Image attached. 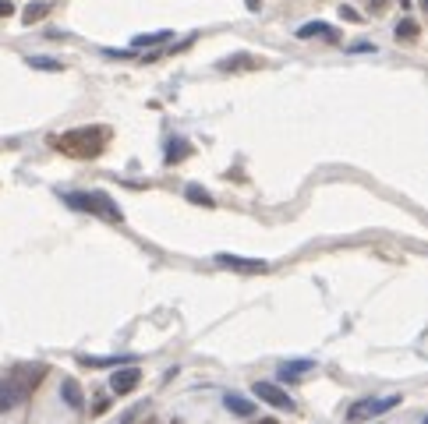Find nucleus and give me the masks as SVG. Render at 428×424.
<instances>
[{
  "label": "nucleus",
  "mask_w": 428,
  "mask_h": 424,
  "mask_svg": "<svg viewBox=\"0 0 428 424\" xmlns=\"http://www.w3.org/2000/svg\"><path fill=\"white\" fill-rule=\"evenodd\" d=\"M244 4H248L251 11H258V0H244Z\"/></svg>",
  "instance_id": "nucleus-23"
},
{
  "label": "nucleus",
  "mask_w": 428,
  "mask_h": 424,
  "mask_svg": "<svg viewBox=\"0 0 428 424\" xmlns=\"http://www.w3.org/2000/svg\"><path fill=\"white\" fill-rule=\"evenodd\" d=\"M25 64L36 68V71H64V64H61L57 57H29Z\"/></svg>",
  "instance_id": "nucleus-14"
},
{
  "label": "nucleus",
  "mask_w": 428,
  "mask_h": 424,
  "mask_svg": "<svg viewBox=\"0 0 428 424\" xmlns=\"http://www.w3.org/2000/svg\"><path fill=\"white\" fill-rule=\"evenodd\" d=\"M103 57H114V61H131V57H135V50H114V46H106V50H103Z\"/></svg>",
  "instance_id": "nucleus-18"
},
{
  "label": "nucleus",
  "mask_w": 428,
  "mask_h": 424,
  "mask_svg": "<svg viewBox=\"0 0 428 424\" xmlns=\"http://www.w3.org/2000/svg\"><path fill=\"white\" fill-rule=\"evenodd\" d=\"M376 50H379V46H371V43H364V39L347 46V53H357V57H361V53H376Z\"/></svg>",
  "instance_id": "nucleus-19"
},
{
  "label": "nucleus",
  "mask_w": 428,
  "mask_h": 424,
  "mask_svg": "<svg viewBox=\"0 0 428 424\" xmlns=\"http://www.w3.org/2000/svg\"><path fill=\"white\" fill-rule=\"evenodd\" d=\"M340 18H344V22H361V15H357L354 8H347V4L340 8Z\"/></svg>",
  "instance_id": "nucleus-21"
},
{
  "label": "nucleus",
  "mask_w": 428,
  "mask_h": 424,
  "mask_svg": "<svg viewBox=\"0 0 428 424\" xmlns=\"http://www.w3.org/2000/svg\"><path fill=\"white\" fill-rule=\"evenodd\" d=\"M106 410H110V400H106V396H96V403H92V414L99 417V414H106Z\"/></svg>",
  "instance_id": "nucleus-20"
},
{
  "label": "nucleus",
  "mask_w": 428,
  "mask_h": 424,
  "mask_svg": "<svg viewBox=\"0 0 428 424\" xmlns=\"http://www.w3.org/2000/svg\"><path fill=\"white\" fill-rule=\"evenodd\" d=\"M414 36H418V25H414V22H411V18H407V22H400V25H397V39H414Z\"/></svg>",
  "instance_id": "nucleus-17"
},
{
  "label": "nucleus",
  "mask_w": 428,
  "mask_h": 424,
  "mask_svg": "<svg viewBox=\"0 0 428 424\" xmlns=\"http://www.w3.org/2000/svg\"><path fill=\"white\" fill-rule=\"evenodd\" d=\"M61 400L71 407V410H82L85 407V396H82V386L75 382V379H64L61 382Z\"/></svg>",
  "instance_id": "nucleus-10"
},
{
  "label": "nucleus",
  "mask_w": 428,
  "mask_h": 424,
  "mask_svg": "<svg viewBox=\"0 0 428 424\" xmlns=\"http://www.w3.org/2000/svg\"><path fill=\"white\" fill-rule=\"evenodd\" d=\"M397 403H400V396H397V393H393V396H368V400H357V403H350V410H347V421H368V417H383V414H390Z\"/></svg>",
  "instance_id": "nucleus-4"
},
{
  "label": "nucleus",
  "mask_w": 428,
  "mask_h": 424,
  "mask_svg": "<svg viewBox=\"0 0 428 424\" xmlns=\"http://www.w3.org/2000/svg\"><path fill=\"white\" fill-rule=\"evenodd\" d=\"M421 424H428V417H425V421H421Z\"/></svg>",
  "instance_id": "nucleus-26"
},
{
  "label": "nucleus",
  "mask_w": 428,
  "mask_h": 424,
  "mask_svg": "<svg viewBox=\"0 0 428 424\" xmlns=\"http://www.w3.org/2000/svg\"><path fill=\"white\" fill-rule=\"evenodd\" d=\"M184 198H188V202H195V205H202V209H212V195H209V191H202L198 184H188V188H184Z\"/></svg>",
  "instance_id": "nucleus-13"
},
{
  "label": "nucleus",
  "mask_w": 428,
  "mask_h": 424,
  "mask_svg": "<svg viewBox=\"0 0 428 424\" xmlns=\"http://www.w3.org/2000/svg\"><path fill=\"white\" fill-rule=\"evenodd\" d=\"M25 400V389L15 379H0V414H11Z\"/></svg>",
  "instance_id": "nucleus-7"
},
{
  "label": "nucleus",
  "mask_w": 428,
  "mask_h": 424,
  "mask_svg": "<svg viewBox=\"0 0 428 424\" xmlns=\"http://www.w3.org/2000/svg\"><path fill=\"white\" fill-rule=\"evenodd\" d=\"M138 386H142L138 364H124V368H117L114 375H110V393H114V396H128V393H135Z\"/></svg>",
  "instance_id": "nucleus-6"
},
{
  "label": "nucleus",
  "mask_w": 428,
  "mask_h": 424,
  "mask_svg": "<svg viewBox=\"0 0 428 424\" xmlns=\"http://www.w3.org/2000/svg\"><path fill=\"white\" fill-rule=\"evenodd\" d=\"M251 393H255V400H258V403L273 407V410H283V414H294V410H297L294 396H290L283 386H276V382H255V386H251Z\"/></svg>",
  "instance_id": "nucleus-3"
},
{
  "label": "nucleus",
  "mask_w": 428,
  "mask_h": 424,
  "mask_svg": "<svg viewBox=\"0 0 428 424\" xmlns=\"http://www.w3.org/2000/svg\"><path fill=\"white\" fill-rule=\"evenodd\" d=\"M223 407H227L230 414H237V417H255V403H251L248 396L227 393V396H223Z\"/></svg>",
  "instance_id": "nucleus-11"
},
{
  "label": "nucleus",
  "mask_w": 428,
  "mask_h": 424,
  "mask_svg": "<svg viewBox=\"0 0 428 424\" xmlns=\"http://www.w3.org/2000/svg\"><path fill=\"white\" fill-rule=\"evenodd\" d=\"M181 156H188V142H181V138H170V142H167V163L174 167Z\"/></svg>",
  "instance_id": "nucleus-15"
},
{
  "label": "nucleus",
  "mask_w": 428,
  "mask_h": 424,
  "mask_svg": "<svg viewBox=\"0 0 428 424\" xmlns=\"http://www.w3.org/2000/svg\"><path fill=\"white\" fill-rule=\"evenodd\" d=\"M421 8H425V11H428V0H421Z\"/></svg>",
  "instance_id": "nucleus-24"
},
{
  "label": "nucleus",
  "mask_w": 428,
  "mask_h": 424,
  "mask_svg": "<svg viewBox=\"0 0 428 424\" xmlns=\"http://www.w3.org/2000/svg\"><path fill=\"white\" fill-rule=\"evenodd\" d=\"M46 15H50V4H43V0H32V4L22 11V22H25V25H36V22H43Z\"/></svg>",
  "instance_id": "nucleus-12"
},
{
  "label": "nucleus",
  "mask_w": 428,
  "mask_h": 424,
  "mask_svg": "<svg viewBox=\"0 0 428 424\" xmlns=\"http://www.w3.org/2000/svg\"><path fill=\"white\" fill-rule=\"evenodd\" d=\"M315 36H326L330 43H337V39H340V32H337L333 25H323V22H308V25H301V29H297V39H315Z\"/></svg>",
  "instance_id": "nucleus-9"
},
{
  "label": "nucleus",
  "mask_w": 428,
  "mask_h": 424,
  "mask_svg": "<svg viewBox=\"0 0 428 424\" xmlns=\"http://www.w3.org/2000/svg\"><path fill=\"white\" fill-rule=\"evenodd\" d=\"M308 371H315V361H311V357H297V361H287V364H280V382H294V379L308 375Z\"/></svg>",
  "instance_id": "nucleus-8"
},
{
  "label": "nucleus",
  "mask_w": 428,
  "mask_h": 424,
  "mask_svg": "<svg viewBox=\"0 0 428 424\" xmlns=\"http://www.w3.org/2000/svg\"><path fill=\"white\" fill-rule=\"evenodd\" d=\"M106 142H110V128H75V131H64L61 138H53V145H57L61 152L78 156V159L99 156Z\"/></svg>",
  "instance_id": "nucleus-1"
},
{
  "label": "nucleus",
  "mask_w": 428,
  "mask_h": 424,
  "mask_svg": "<svg viewBox=\"0 0 428 424\" xmlns=\"http://www.w3.org/2000/svg\"><path fill=\"white\" fill-rule=\"evenodd\" d=\"M216 265H223V269H230V273H241V276H265L273 269L265 258H241V255H227V251L216 255Z\"/></svg>",
  "instance_id": "nucleus-5"
},
{
  "label": "nucleus",
  "mask_w": 428,
  "mask_h": 424,
  "mask_svg": "<svg viewBox=\"0 0 428 424\" xmlns=\"http://www.w3.org/2000/svg\"><path fill=\"white\" fill-rule=\"evenodd\" d=\"M61 202H64L68 209L89 212V216H103L106 223H124L117 202L106 195V191H61Z\"/></svg>",
  "instance_id": "nucleus-2"
},
{
  "label": "nucleus",
  "mask_w": 428,
  "mask_h": 424,
  "mask_svg": "<svg viewBox=\"0 0 428 424\" xmlns=\"http://www.w3.org/2000/svg\"><path fill=\"white\" fill-rule=\"evenodd\" d=\"M15 15V4L11 0H0V18H11Z\"/></svg>",
  "instance_id": "nucleus-22"
},
{
  "label": "nucleus",
  "mask_w": 428,
  "mask_h": 424,
  "mask_svg": "<svg viewBox=\"0 0 428 424\" xmlns=\"http://www.w3.org/2000/svg\"><path fill=\"white\" fill-rule=\"evenodd\" d=\"M167 39H170V32H145V36H135L131 46L138 50V46H156V43H167Z\"/></svg>",
  "instance_id": "nucleus-16"
},
{
  "label": "nucleus",
  "mask_w": 428,
  "mask_h": 424,
  "mask_svg": "<svg viewBox=\"0 0 428 424\" xmlns=\"http://www.w3.org/2000/svg\"><path fill=\"white\" fill-rule=\"evenodd\" d=\"M262 424H276V421H262Z\"/></svg>",
  "instance_id": "nucleus-25"
}]
</instances>
